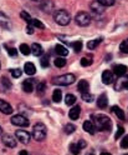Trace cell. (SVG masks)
I'll return each instance as SVG.
<instances>
[{"mask_svg": "<svg viewBox=\"0 0 128 155\" xmlns=\"http://www.w3.org/2000/svg\"><path fill=\"white\" fill-rule=\"evenodd\" d=\"M93 119V125L98 131H103V130H110L111 128V119L106 115H95L91 116Z\"/></svg>", "mask_w": 128, "mask_h": 155, "instance_id": "6da1fadb", "label": "cell"}, {"mask_svg": "<svg viewBox=\"0 0 128 155\" xmlns=\"http://www.w3.org/2000/svg\"><path fill=\"white\" fill-rule=\"evenodd\" d=\"M76 81V76L73 74H65L61 76H57L52 79V84L55 85H60V86H67L71 85Z\"/></svg>", "mask_w": 128, "mask_h": 155, "instance_id": "7a4b0ae2", "label": "cell"}, {"mask_svg": "<svg viewBox=\"0 0 128 155\" xmlns=\"http://www.w3.org/2000/svg\"><path fill=\"white\" fill-rule=\"evenodd\" d=\"M33 138L36 141H42L46 138V127L42 123H37L33 128Z\"/></svg>", "mask_w": 128, "mask_h": 155, "instance_id": "3957f363", "label": "cell"}, {"mask_svg": "<svg viewBox=\"0 0 128 155\" xmlns=\"http://www.w3.org/2000/svg\"><path fill=\"white\" fill-rule=\"evenodd\" d=\"M54 19H55V21L58 25H62V26L67 25L68 23H70V20H71L70 15H68V13L66 10H57V12H55Z\"/></svg>", "mask_w": 128, "mask_h": 155, "instance_id": "277c9868", "label": "cell"}, {"mask_svg": "<svg viewBox=\"0 0 128 155\" xmlns=\"http://www.w3.org/2000/svg\"><path fill=\"white\" fill-rule=\"evenodd\" d=\"M75 21L80 25V26H86L91 23V15L86 13V12H80L77 13L75 16Z\"/></svg>", "mask_w": 128, "mask_h": 155, "instance_id": "5b68a950", "label": "cell"}, {"mask_svg": "<svg viewBox=\"0 0 128 155\" xmlns=\"http://www.w3.org/2000/svg\"><path fill=\"white\" fill-rule=\"evenodd\" d=\"M15 138L23 144H27L31 139L30 134H29L26 130H16L15 131Z\"/></svg>", "mask_w": 128, "mask_h": 155, "instance_id": "8992f818", "label": "cell"}, {"mask_svg": "<svg viewBox=\"0 0 128 155\" xmlns=\"http://www.w3.org/2000/svg\"><path fill=\"white\" fill-rule=\"evenodd\" d=\"M11 124L16 125V127H27L29 125V119L23 115H15L11 118Z\"/></svg>", "mask_w": 128, "mask_h": 155, "instance_id": "52a82bcc", "label": "cell"}, {"mask_svg": "<svg viewBox=\"0 0 128 155\" xmlns=\"http://www.w3.org/2000/svg\"><path fill=\"white\" fill-rule=\"evenodd\" d=\"M91 12H92V15H95V16H100V15H102L103 13H105V6L102 5V4H100L98 2H93V3H91Z\"/></svg>", "mask_w": 128, "mask_h": 155, "instance_id": "ba28073f", "label": "cell"}, {"mask_svg": "<svg viewBox=\"0 0 128 155\" xmlns=\"http://www.w3.org/2000/svg\"><path fill=\"white\" fill-rule=\"evenodd\" d=\"M3 143L8 148H15L16 147V138H14L10 134H4L3 135Z\"/></svg>", "mask_w": 128, "mask_h": 155, "instance_id": "9c48e42d", "label": "cell"}, {"mask_svg": "<svg viewBox=\"0 0 128 155\" xmlns=\"http://www.w3.org/2000/svg\"><path fill=\"white\" fill-rule=\"evenodd\" d=\"M0 111H2L3 114L10 115V114H13L14 108H13V106H11L10 104H9L8 101H4V100L0 99Z\"/></svg>", "mask_w": 128, "mask_h": 155, "instance_id": "30bf717a", "label": "cell"}, {"mask_svg": "<svg viewBox=\"0 0 128 155\" xmlns=\"http://www.w3.org/2000/svg\"><path fill=\"white\" fill-rule=\"evenodd\" d=\"M113 73L112 71H110V70H105L103 73H102V81H103V84H106V85H110V84H112L113 83Z\"/></svg>", "mask_w": 128, "mask_h": 155, "instance_id": "8fae6325", "label": "cell"}, {"mask_svg": "<svg viewBox=\"0 0 128 155\" xmlns=\"http://www.w3.org/2000/svg\"><path fill=\"white\" fill-rule=\"evenodd\" d=\"M80 113H81V108L78 105H75L73 108H71V110L68 111V116H70L71 120H77L80 118Z\"/></svg>", "mask_w": 128, "mask_h": 155, "instance_id": "7c38bea8", "label": "cell"}, {"mask_svg": "<svg viewBox=\"0 0 128 155\" xmlns=\"http://www.w3.org/2000/svg\"><path fill=\"white\" fill-rule=\"evenodd\" d=\"M23 90L25 93H31L34 91V80L33 79H26L23 83Z\"/></svg>", "mask_w": 128, "mask_h": 155, "instance_id": "4fadbf2b", "label": "cell"}, {"mask_svg": "<svg viewBox=\"0 0 128 155\" xmlns=\"http://www.w3.org/2000/svg\"><path fill=\"white\" fill-rule=\"evenodd\" d=\"M113 73L116 76H123L126 73H127V66L126 65H116L113 68Z\"/></svg>", "mask_w": 128, "mask_h": 155, "instance_id": "5bb4252c", "label": "cell"}, {"mask_svg": "<svg viewBox=\"0 0 128 155\" xmlns=\"http://www.w3.org/2000/svg\"><path fill=\"white\" fill-rule=\"evenodd\" d=\"M82 127H83V130L87 131L88 134H95V131H96V128H95L93 123L90 121V120H86V121L83 123Z\"/></svg>", "mask_w": 128, "mask_h": 155, "instance_id": "9a60e30c", "label": "cell"}, {"mask_svg": "<svg viewBox=\"0 0 128 155\" xmlns=\"http://www.w3.org/2000/svg\"><path fill=\"white\" fill-rule=\"evenodd\" d=\"M88 88H90V85H88V81L87 80H80L78 81V85H77V89L81 94L83 93H88Z\"/></svg>", "mask_w": 128, "mask_h": 155, "instance_id": "2e32d148", "label": "cell"}, {"mask_svg": "<svg viewBox=\"0 0 128 155\" xmlns=\"http://www.w3.org/2000/svg\"><path fill=\"white\" fill-rule=\"evenodd\" d=\"M55 53L58 55V56H66L67 54H68V50L66 49V48L64 46V45H61V44H57V45H55Z\"/></svg>", "mask_w": 128, "mask_h": 155, "instance_id": "e0dca14e", "label": "cell"}, {"mask_svg": "<svg viewBox=\"0 0 128 155\" xmlns=\"http://www.w3.org/2000/svg\"><path fill=\"white\" fill-rule=\"evenodd\" d=\"M24 71L27 74V75H35L36 74V68L33 63H26L24 65Z\"/></svg>", "mask_w": 128, "mask_h": 155, "instance_id": "ac0fdd59", "label": "cell"}, {"mask_svg": "<svg viewBox=\"0 0 128 155\" xmlns=\"http://www.w3.org/2000/svg\"><path fill=\"white\" fill-rule=\"evenodd\" d=\"M107 104H108L107 95L106 94H102L100 98L97 99V106H98V108H101V109H103V108H106V106H107Z\"/></svg>", "mask_w": 128, "mask_h": 155, "instance_id": "d6986e66", "label": "cell"}, {"mask_svg": "<svg viewBox=\"0 0 128 155\" xmlns=\"http://www.w3.org/2000/svg\"><path fill=\"white\" fill-rule=\"evenodd\" d=\"M102 41H103L102 38H97V39H95V40H90V41L87 43V48H88L90 50H93V49H96V48L100 45Z\"/></svg>", "mask_w": 128, "mask_h": 155, "instance_id": "ffe728a7", "label": "cell"}, {"mask_svg": "<svg viewBox=\"0 0 128 155\" xmlns=\"http://www.w3.org/2000/svg\"><path fill=\"white\" fill-rule=\"evenodd\" d=\"M0 25L6 28V29H10L11 28V24H10V20L6 15H4L3 13H0Z\"/></svg>", "mask_w": 128, "mask_h": 155, "instance_id": "44dd1931", "label": "cell"}, {"mask_svg": "<svg viewBox=\"0 0 128 155\" xmlns=\"http://www.w3.org/2000/svg\"><path fill=\"white\" fill-rule=\"evenodd\" d=\"M31 53L35 56H41L42 55V48H41V45L37 44V43H34L33 46H31Z\"/></svg>", "mask_w": 128, "mask_h": 155, "instance_id": "7402d4cb", "label": "cell"}, {"mask_svg": "<svg viewBox=\"0 0 128 155\" xmlns=\"http://www.w3.org/2000/svg\"><path fill=\"white\" fill-rule=\"evenodd\" d=\"M112 111L117 115V118L118 119H121V120H124L126 119V115H124V113H123V110L120 108V106H117V105H114L113 108H112Z\"/></svg>", "mask_w": 128, "mask_h": 155, "instance_id": "603a6c76", "label": "cell"}, {"mask_svg": "<svg viewBox=\"0 0 128 155\" xmlns=\"http://www.w3.org/2000/svg\"><path fill=\"white\" fill-rule=\"evenodd\" d=\"M61 100H62V91L60 89H55L52 93V101L60 103Z\"/></svg>", "mask_w": 128, "mask_h": 155, "instance_id": "cb8c5ba5", "label": "cell"}, {"mask_svg": "<svg viewBox=\"0 0 128 155\" xmlns=\"http://www.w3.org/2000/svg\"><path fill=\"white\" fill-rule=\"evenodd\" d=\"M65 103H66V105H70V106L73 105L76 103V96L72 94H67L65 96Z\"/></svg>", "mask_w": 128, "mask_h": 155, "instance_id": "d4e9b609", "label": "cell"}, {"mask_svg": "<svg viewBox=\"0 0 128 155\" xmlns=\"http://www.w3.org/2000/svg\"><path fill=\"white\" fill-rule=\"evenodd\" d=\"M29 25H31V26H34V28H39V29H45V25L40 21V20H37V19H31V21L29 23Z\"/></svg>", "mask_w": 128, "mask_h": 155, "instance_id": "484cf974", "label": "cell"}, {"mask_svg": "<svg viewBox=\"0 0 128 155\" xmlns=\"http://www.w3.org/2000/svg\"><path fill=\"white\" fill-rule=\"evenodd\" d=\"M54 64H55L56 68H64V66L66 65V60H65V58L60 56V58H56L55 61H54Z\"/></svg>", "mask_w": 128, "mask_h": 155, "instance_id": "4316f807", "label": "cell"}, {"mask_svg": "<svg viewBox=\"0 0 128 155\" xmlns=\"http://www.w3.org/2000/svg\"><path fill=\"white\" fill-rule=\"evenodd\" d=\"M20 53L23 55H29V54L31 53V48L27 44H21L20 45Z\"/></svg>", "mask_w": 128, "mask_h": 155, "instance_id": "83f0119b", "label": "cell"}, {"mask_svg": "<svg viewBox=\"0 0 128 155\" xmlns=\"http://www.w3.org/2000/svg\"><path fill=\"white\" fill-rule=\"evenodd\" d=\"M70 151L73 155H78V154H80V151H81V148L78 147V144H71L70 145Z\"/></svg>", "mask_w": 128, "mask_h": 155, "instance_id": "f1b7e54d", "label": "cell"}, {"mask_svg": "<svg viewBox=\"0 0 128 155\" xmlns=\"http://www.w3.org/2000/svg\"><path fill=\"white\" fill-rule=\"evenodd\" d=\"M80 63H81L82 66H90L92 64V56H85V58H82Z\"/></svg>", "mask_w": 128, "mask_h": 155, "instance_id": "f546056e", "label": "cell"}, {"mask_svg": "<svg viewBox=\"0 0 128 155\" xmlns=\"http://www.w3.org/2000/svg\"><path fill=\"white\" fill-rule=\"evenodd\" d=\"M72 46H73V50L76 53H80L82 50V41L81 40H77V41H73L72 43Z\"/></svg>", "mask_w": 128, "mask_h": 155, "instance_id": "4dcf8cb0", "label": "cell"}, {"mask_svg": "<svg viewBox=\"0 0 128 155\" xmlns=\"http://www.w3.org/2000/svg\"><path fill=\"white\" fill-rule=\"evenodd\" d=\"M120 50L124 54H128V39H126V40H123L120 45Z\"/></svg>", "mask_w": 128, "mask_h": 155, "instance_id": "1f68e13d", "label": "cell"}, {"mask_svg": "<svg viewBox=\"0 0 128 155\" xmlns=\"http://www.w3.org/2000/svg\"><path fill=\"white\" fill-rule=\"evenodd\" d=\"M75 130H76L75 125H72V124H66V127H65V133H66V134H72Z\"/></svg>", "mask_w": 128, "mask_h": 155, "instance_id": "d6a6232c", "label": "cell"}, {"mask_svg": "<svg viewBox=\"0 0 128 155\" xmlns=\"http://www.w3.org/2000/svg\"><path fill=\"white\" fill-rule=\"evenodd\" d=\"M2 84L4 85V88H6V89H10L11 88V81L9 80L8 78H5V76L2 78Z\"/></svg>", "mask_w": 128, "mask_h": 155, "instance_id": "836d02e7", "label": "cell"}, {"mask_svg": "<svg viewBox=\"0 0 128 155\" xmlns=\"http://www.w3.org/2000/svg\"><path fill=\"white\" fill-rule=\"evenodd\" d=\"M82 100L87 101V103H91V101H93V96L91 94H88V93H83L82 94Z\"/></svg>", "mask_w": 128, "mask_h": 155, "instance_id": "e575fe53", "label": "cell"}, {"mask_svg": "<svg viewBox=\"0 0 128 155\" xmlns=\"http://www.w3.org/2000/svg\"><path fill=\"white\" fill-rule=\"evenodd\" d=\"M100 4H102L103 6H112L114 4V0H97Z\"/></svg>", "mask_w": 128, "mask_h": 155, "instance_id": "d590c367", "label": "cell"}, {"mask_svg": "<svg viewBox=\"0 0 128 155\" xmlns=\"http://www.w3.org/2000/svg\"><path fill=\"white\" fill-rule=\"evenodd\" d=\"M123 133H124V129H123V127H118V129H117V133L114 134V139L117 140V139H120L122 135H123Z\"/></svg>", "mask_w": 128, "mask_h": 155, "instance_id": "8d00e7d4", "label": "cell"}, {"mask_svg": "<svg viewBox=\"0 0 128 155\" xmlns=\"http://www.w3.org/2000/svg\"><path fill=\"white\" fill-rule=\"evenodd\" d=\"M121 148H123V149L128 148V135H124L123 139L121 140Z\"/></svg>", "mask_w": 128, "mask_h": 155, "instance_id": "74e56055", "label": "cell"}, {"mask_svg": "<svg viewBox=\"0 0 128 155\" xmlns=\"http://www.w3.org/2000/svg\"><path fill=\"white\" fill-rule=\"evenodd\" d=\"M45 88H46V84H45V83H40V84L36 86V91H37L39 94H41L42 91H45Z\"/></svg>", "mask_w": 128, "mask_h": 155, "instance_id": "f35d334b", "label": "cell"}, {"mask_svg": "<svg viewBox=\"0 0 128 155\" xmlns=\"http://www.w3.org/2000/svg\"><path fill=\"white\" fill-rule=\"evenodd\" d=\"M10 73H11L13 78H20L23 71H21L20 69H13V70H10Z\"/></svg>", "mask_w": 128, "mask_h": 155, "instance_id": "ab89813d", "label": "cell"}, {"mask_svg": "<svg viewBox=\"0 0 128 155\" xmlns=\"http://www.w3.org/2000/svg\"><path fill=\"white\" fill-rule=\"evenodd\" d=\"M40 63H41V65L44 66V68H47L48 66V58L45 55V56H42L41 58V60H40Z\"/></svg>", "mask_w": 128, "mask_h": 155, "instance_id": "60d3db41", "label": "cell"}, {"mask_svg": "<svg viewBox=\"0 0 128 155\" xmlns=\"http://www.w3.org/2000/svg\"><path fill=\"white\" fill-rule=\"evenodd\" d=\"M8 53H9V55L13 56V58H15L17 55V51H16L15 48H8Z\"/></svg>", "mask_w": 128, "mask_h": 155, "instance_id": "b9f144b4", "label": "cell"}, {"mask_svg": "<svg viewBox=\"0 0 128 155\" xmlns=\"http://www.w3.org/2000/svg\"><path fill=\"white\" fill-rule=\"evenodd\" d=\"M122 86H123L124 89H127V90H128V76H126V79L122 81Z\"/></svg>", "mask_w": 128, "mask_h": 155, "instance_id": "7bdbcfd3", "label": "cell"}, {"mask_svg": "<svg viewBox=\"0 0 128 155\" xmlns=\"http://www.w3.org/2000/svg\"><path fill=\"white\" fill-rule=\"evenodd\" d=\"M86 145H87V143H86L85 140H80V141H78V147H80L81 149L86 148Z\"/></svg>", "mask_w": 128, "mask_h": 155, "instance_id": "ee69618b", "label": "cell"}, {"mask_svg": "<svg viewBox=\"0 0 128 155\" xmlns=\"http://www.w3.org/2000/svg\"><path fill=\"white\" fill-rule=\"evenodd\" d=\"M33 28H34V26H31V25L27 24V33H29V34H33V33H34V29H33Z\"/></svg>", "mask_w": 128, "mask_h": 155, "instance_id": "f6af8a7d", "label": "cell"}, {"mask_svg": "<svg viewBox=\"0 0 128 155\" xmlns=\"http://www.w3.org/2000/svg\"><path fill=\"white\" fill-rule=\"evenodd\" d=\"M19 155H29V154H27V151H25V150H21L20 153H19Z\"/></svg>", "mask_w": 128, "mask_h": 155, "instance_id": "bcb514c9", "label": "cell"}, {"mask_svg": "<svg viewBox=\"0 0 128 155\" xmlns=\"http://www.w3.org/2000/svg\"><path fill=\"white\" fill-rule=\"evenodd\" d=\"M101 155H111L110 153H101Z\"/></svg>", "mask_w": 128, "mask_h": 155, "instance_id": "7dc6e473", "label": "cell"}, {"mask_svg": "<svg viewBox=\"0 0 128 155\" xmlns=\"http://www.w3.org/2000/svg\"><path fill=\"white\" fill-rule=\"evenodd\" d=\"M3 134V129H2V127H0V135Z\"/></svg>", "mask_w": 128, "mask_h": 155, "instance_id": "c3c4849f", "label": "cell"}, {"mask_svg": "<svg viewBox=\"0 0 128 155\" xmlns=\"http://www.w3.org/2000/svg\"><path fill=\"white\" fill-rule=\"evenodd\" d=\"M87 155H95V154H93V153H91V154H87Z\"/></svg>", "mask_w": 128, "mask_h": 155, "instance_id": "681fc988", "label": "cell"}, {"mask_svg": "<svg viewBox=\"0 0 128 155\" xmlns=\"http://www.w3.org/2000/svg\"><path fill=\"white\" fill-rule=\"evenodd\" d=\"M35 2H40V0H35Z\"/></svg>", "mask_w": 128, "mask_h": 155, "instance_id": "f907efd6", "label": "cell"}, {"mask_svg": "<svg viewBox=\"0 0 128 155\" xmlns=\"http://www.w3.org/2000/svg\"><path fill=\"white\" fill-rule=\"evenodd\" d=\"M126 155H128V154H126Z\"/></svg>", "mask_w": 128, "mask_h": 155, "instance_id": "816d5d0a", "label": "cell"}]
</instances>
